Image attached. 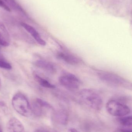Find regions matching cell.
I'll list each match as a JSON object with an SVG mask.
<instances>
[{
    "label": "cell",
    "mask_w": 132,
    "mask_h": 132,
    "mask_svg": "<svg viewBox=\"0 0 132 132\" xmlns=\"http://www.w3.org/2000/svg\"><path fill=\"white\" fill-rule=\"evenodd\" d=\"M57 120L62 125H65L67 123L68 116L66 113L62 112L57 114L56 116Z\"/></svg>",
    "instance_id": "4fadbf2b"
},
{
    "label": "cell",
    "mask_w": 132,
    "mask_h": 132,
    "mask_svg": "<svg viewBox=\"0 0 132 132\" xmlns=\"http://www.w3.org/2000/svg\"><path fill=\"white\" fill-rule=\"evenodd\" d=\"M8 132H24V127L22 123L15 118L9 121L7 125Z\"/></svg>",
    "instance_id": "9c48e42d"
},
{
    "label": "cell",
    "mask_w": 132,
    "mask_h": 132,
    "mask_svg": "<svg viewBox=\"0 0 132 132\" xmlns=\"http://www.w3.org/2000/svg\"><path fill=\"white\" fill-rule=\"evenodd\" d=\"M99 78L102 81L114 86L127 87L129 83L126 79L114 73L102 72L98 74Z\"/></svg>",
    "instance_id": "277c9868"
},
{
    "label": "cell",
    "mask_w": 132,
    "mask_h": 132,
    "mask_svg": "<svg viewBox=\"0 0 132 132\" xmlns=\"http://www.w3.org/2000/svg\"><path fill=\"white\" fill-rule=\"evenodd\" d=\"M108 112L113 116L122 117L130 113L128 106L115 100L108 101L106 105Z\"/></svg>",
    "instance_id": "3957f363"
},
{
    "label": "cell",
    "mask_w": 132,
    "mask_h": 132,
    "mask_svg": "<svg viewBox=\"0 0 132 132\" xmlns=\"http://www.w3.org/2000/svg\"><path fill=\"white\" fill-rule=\"evenodd\" d=\"M0 132H2V129H1V127H0Z\"/></svg>",
    "instance_id": "7402d4cb"
},
{
    "label": "cell",
    "mask_w": 132,
    "mask_h": 132,
    "mask_svg": "<svg viewBox=\"0 0 132 132\" xmlns=\"http://www.w3.org/2000/svg\"><path fill=\"white\" fill-rule=\"evenodd\" d=\"M81 100L88 106L94 110L100 111L103 107V101L96 92L88 88L82 89L79 92Z\"/></svg>",
    "instance_id": "6da1fadb"
},
{
    "label": "cell",
    "mask_w": 132,
    "mask_h": 132,
    "mask_svg": "<svg viewBox=\"0 0 132 132\" xmlns=\"http://www.w3.org/2000/svg\"><path fill=\"white\" fill-rule=\"evenodd\" d=\"M119 122L120 124L126 127H131L132 125V118L131 116L122 117L119 119Z\"/></svg>",
    "instance_id": "5bb4252c"
},
{
    "label": "cell",
    "mask_w": 132,
    "mask_h": 132,
    "mask_svg": "<svg viewBox=\"0 0 132 132\" xmlns=\"http://www.w3.org/2000/svg\"><path fill=\"white\" fill-rule=\"evenodd\" d=\"M35 64L38 67L51 73H55L57 72L56 67L54 64L50 62L44 60H38L36 61Z\"/></svg>",
    "instance_id": "30bf717a"
},
{
    "label": "cell",
    "mask_w": 132,
    "mask_h": 132,
    "mask_svg": "<svg viewBox=\"0 0 132 132\" xmlns=\"http://www.w3.org/2000/svg\"><path fill=\"white\" fill-rule=\"evenodd\" d=\"M0 68L3 69L10 70L12 68V66L10 63L0 58Z\"/></svg>",
    "instance_id": "9a60e30c"
},
{
    "label": "cell",
    "mask_w": 132,
    "mask_h": 132,
    "mask_svg": "<svg viewBox=\"0 0 132 132\" xmlns=\"http://www.w3.org/2000/svg\"><path fill=\"white\" fill-rule=\"evenodd\" d=\"M5 3H7L8 6H10V7L13 9L15 11L21 12L23 14H25L24 10L15 1V0H3Z\"/></svg>",
    "instance_id": "7c38bea8"
},
{
    "label": "cell",
    "mask_w": 132,
    "mask_h": 132,
    "mask_svg": "<svg viewBox=\"0 0 132 132\" xmlns=\"http://www.w3.org/2000/svg\"><path fill=\"white\" fill-rule=\"evenodd\" d=\"M0 30H1L5 38L9 39V35L8 32L4 24L1 22H0Z\"/></svg>",
    "instance_id": "2e32d148"
},
{
    "label": "cell",
    "mask_w": 132,
    "mask_h": 132,
    "mask_svg": "<svg viewBox=\"0 0 132 132\" xmlns=\"http://www.w3.org/2000/svg\"><path fill=\"white\" fill-rule=\"evenodd\" d=\"M0 49H1V47H0Z\"/></svg>",
    "instance_id": "603a6c76"
},
{
    "label": "cell",
    "mask_w": 132,
    "mask_h": 132,
    "mask_svg": "<svg viewBox=\"0 0 132 132\" xmlns=\"http://www.w3.org/2000/svg\"><path fill=\"white\" fill-rule=\"evenodd\" d=\"M60 85L71 91L77 90L80 87V81L77 77L71 73H66L59 78Z\"/></svg>",
    "instance_id": "5b68a950"
},
{
    "label": "cell",
    "mask_w": 132,
    "mask_h": 132,
    "mask_svg": "<svg viewBox=\"0 0 132 132\" xmlns=\"http://www.w3.org/2000/svg\"><path fill=\"white\" fill-rule=\"evenodd\" d=\"M121 132H132L131 130L129 129H121L120 130Z\"/></svg>",
    "instance_id": "ffe728a7"
},
{
    "label": "cell",
    "mask_w": 132,
    "mask_h": 132,
    "mask_svg": "<svg viewBox=\"0 0 132 132\" xmlns=\"http://www.w3.org/2000/svg\"><path fill=\"white\" fill-rule=\"evenodd\" d=\"M35 132H53L49 130H45V129H38L36 130Z\"/></svg>",
    "instance_id": "d6986e66"
},
{
    "label": "cell",
    "mask_w": 132,
    "mask_h": 132,
    "mask_svg": "<svg viewBox=\"0 0 132 132\" xmlns=\"http://www.w3.org/2000/svg\"><path fill=\"white\" fill-rule=\"evenodd\" d=\"M0 7L7 11L11 12L10 8L2 0H0Z\"/></svg>",
    "instance_id": "ac0fdd59"
},
{
    "label": "cell",
    "mask_w": 132,
    "mask_h": 132,
    "mask_svg": "<svg viewBox=\"0 0 132 132\" xmlns=\"http://www.w3.org/2000/svg\"><path fill=\"white\" fill-rule=\"evenodd\" d=\"M12 104L15 111L22 116L28 117L32 114V109L29 102L21 93H17L13 96Z\"/></svg>",
    "instance_id": "7a4b0ae2"
},
{
    "label": "cell",
    "mask_w": 132,
    "mask_h": 132,
    "mask_svg": "<svg viewBox=\"0 0 132 132\" xmlns=\"http://www.w3.org/2000/svg\"><path fill=\"white\" fill-rule=\"evenodd\" d=\"M68 132H80L76 129L70 128L68 129Z\"/></svg>",
    "instance_id": "44dd1931"
},
{
    "label": "cell",
    "mask_w": 132,
    "mask_h": 132,
    "mask_svg": "<svg viewBox=\"0 0 132 132\" xmlns=\"http://www.w3.org/2000/svg\"><path fill=\"white\" fill-rule=\"evenodd\" d=\"M21 24V26L32 35L33 38L38 44L43 46L46 45V42L42 38L38 32L33 27L24 22H22Z\"/></svg>",
    "instance_id": "ba28073f"
},
{
    "label": "cell",
    "mask_w": 132,
    "mask_h": 132,
    "mask_svg": "<svg viewBox=\"0 0 132 132\" xmlns=\"http://www.w3.org/2000/svg\"><path fill=\"white\" fill-rule=\"evenodd\" d=\"M53 110L52 107L49 103L40 98H37L33 105L32 111L36 115L41 116L43 114V110Z\"/></svg>",
    "instance_id": "52a82bcc"
},
{
    "label": "cell",
    "mask_w": 132,
    "mask_h": 132,
    "mask_svg": "<svg viewBox=\"0 0 132 132\" xmlns=\"http://www.w3.org/2000/svg\"><path fill=\"white\" fill-rule=\"evenodd\" d=\"M57 57L58 59L72 65H76L81 62L76 56L66 52H59L57 53Z\"/></svg>",
    "instance_id": "8992f818"
},
{
    "label": "cell",
    "mask_w": 132,
    "mask_h": 132,
    "mask_svg": "<svg viewBox=\"0 0 132 132\" xmlns=\"http://www.w3.org/2000/svg\"><path fill=\"white\" fill-rule=\"evenodd\" d=\"M33 76L36 81H37L40 85L43 87L49 88H54L56 87L55 85L40 76L35 72H34L33 73Z\"/></svg>",
    "instance_id": "8fae6325"
},
{
    "label": "cell",
    "mask_w": 132,
    "mask_h": 132,
    "mask_svg": "<svg viewBox=\"0 0 132 132\" xmlns=\"http://www.w3.org/2000/svg\"><path fill=\"white\" fill-rule=\"evenodd\" d=\"M0 45L4 47H7L9 45V43L6 40L4 35L1 32H0Z\"/></svg>",
    "instance_id": "e0dca14e"
}]
</instances>
